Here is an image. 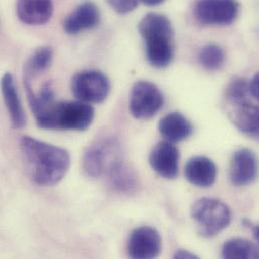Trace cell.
<instances>
[{"mask_svg": "<svg viewBox=\"0 0 259 259\" xmlns=\"http://www.w3.org/2000/svg\"><path fill=\"white\" fill-rule=\"evenodd\" d=\"M34 117L44 130L84 131L91 126L95 110L89 103L80 100L54 101Z\"/></svg>", "mask_w": 259, "mask_h": 259, "instance_id": "3", "label": "cell"}, {"mask_svg": "<svg viewBox=\"0 0 259 259\" xmlns=\"http://www.w3.org/2000/svg\"><path fill=\"white\" fill-rule=\"evenodd\" d=\"M222 256L226 259H256L259 257L258 247L249 240L232 238L223 244Z\"/></svg>", "mask_w": 259, "mask_h": 259, "instance_id": "19", "label": "cell"}, {"mask_svg": "<svg viewBox=\"0 0 259 259\" xmlns=\"http://www.w3.org/2000/svg\"><path fill=\"white\" fill-rule=\"evenodd\" d=\"M54 11L52 0H17L19 20L28 25H40L50 20Z\"/></svg>", "mask_w": 259, "mask_h": 259, "instance_id": "16", "label": "cell"}, {"mask_svg": "<svg viewBox=\"0 0 259 259\" xmlns=\"http://www.w3.org/2000/svg\"><path fill=\"white\" fill-rule=\"evenodd\" d=\"M175 259H197L199 258L196 254L190 252L189 250H185V249H179L176 251L175 255H174Z\"/></svg>", "mask_w": 259, "mask_h": 259, "instance_id": "24", "label": "cell"}, {"mask_svg": "<svg viewBox=\"0 0 259 259\" xmlns=\"http://www.w3.org/2000/svg\"><path fill=\"white\" fill-rule=\"evenodd\" d=\"M249 92H250L251 96L257 101L259 97L258 74H256V75L249 81Z\"/></svg>", "mask_w": 259, "mask_h": 259, "instance_id": "23", "label": "cell"}, {"mask_svg": "<svg viewBox=\"0 0 259 259\" xmlns=\"http://www.w3.org/2000/svg\"><path fill=\"white\" fill-rule=\"evenodd\" d=\"M158 130L160 135L169 142H180L189 138L194 127L190 120L180 112H171L158 123Z\"/></svg>", "mask_w": 259, "mask_h": 259, "instance_id": "17", "label": "cell"}, {"mask_svg": "<svg viewBox=\"0 0 259 259\" xmlns=\"http://www.w3.org/2000/svg\"><path fill=\"white\" fill-rule=\"evenodd\" d=\"M138 30L145 42L148 63L157 69L168 67L175 56L170 20L163 14L147 13L139 21Z\"/></svg>", "mask_w": 259, "mask_h": 259, "instance_id": "2", "label": "cell"}, {"mask_svg": "<svg viewBox=\"0 0 259 259\" xmlns=\"http://www.w3.org/2000/svg\"><path fill=\"white\" fill-rule=\"evenodd\" d=\"M0 88L12 127L14 130L23 128L26 124V116L14 84V79L10 73H5L2 76L0 80Z\"/></svg>", "mask_w": 259, "mask_h": 259, "instance_id": "14", "label": "cell"}, {"mask_svg": "<svg viewBox=\"0 0 259 259\" xmlns=\"http://www.w3.org/2000/svg\"><path fill=\"white\" fill-rule=\"evenodd\" d=\"M163 101L156 85L147 81L136 82L130 93V113L136 119H149L162 108Z\"/></svg>", "mask_w": 259, "mask_h": 259, "instance_id": "7", "label": "cell"}, {"mask_svg": "<svg viewBox=\"0 0 259 259\" xmlns=\"http://www.w3.org/2000/svg\"><path fill=\"white\" fill-rule=\"evenodd\" d=\"M243 224H244L246 227H248L249 229H251V231H252V233H253V236L255 237L256 240H258V226L255 225V224H253L251 221L246 220V219L243 221Z\"/></svg>", "mask_w": 259, "mask_h": 259, "instance_id": "25", "label": "cell"}, {"mask_svg": "<svg viewBox=\"0 0 259 259\" xmlns=\"http://www.w3.org/2000/svg\"><path fill=\"white\" fill-rule=\"evenodd\" d=\"M100 12L95 3L85 1L79 4L64 20V30L68 34H78L99 24Z\"/></svg>", "mask_w": 259, "mask_h": 259, "instance_id": "13", "label": "cell"}, {"mask_svg": "<svg viewBox=\"0 0 259 259\" xmlns=\"http://www.w3.org/2000/svg\"><path fill=\"white\" fill-rule=\"evenodd\" d=\"M180 151L178 147L167 140L158 142L149 154L151 168L160 177L168 180L176 179L179 174Z\"/></svg>", "mask_w": 259, "mask_h": 259, "instance_id": "10", "label": "cell"}, {"mask_svg": "<svg viewBox=\"0 0 259 259\" xmlns=\"http://www.w3.org/2000/svg\"><path fill=\"white\" fill-rule=\"evenodd\" d=\"M185 177L189 183L199 188H209L216 182L217 166L207 156H194L185 166Z\"/></svg>", "mask_w": 259, "mask_h": 259, "instance_id": "15", "label": "cell"}, {"mask_svg": "<svg viewBox=\"0 0 259 259\" xmlns=\"http://www.w3.org/2000/svg\"><path fill=\"white\" fill-rule=\"evenodd\" d=\"M19 146L33 182L42 187L60 183L71 165L70 153L62 147L24 135Z\"/></svg>", "mask_w": 259, "mask_h": 259, "instance_id": "1", "label": "cell"}, {"mask_svg": "<svg viewBox=\"0 0 259 259\" xmlns=\"http://www.w3.org/2000/svg\"><path fill=\"white\" fill-rule=\"evenodd\" d=\"M191 217L199 233L210 238L229 226L232 215L229 207L223 202L213 198H202L192 206Z\"/></svg>", "mask_w": 259, "mask_h": 259, "instance_id": "5", "label": "cell"}, {"mask_svg": "<svg viewBox=\"0 0 259 259\" xmlns=\"http://www.w3.org/2000/svg\"><path fill=\"white\" fill-rule=\"evenodd\" d=\"M225 98L228 104L246 99H254L249 92V81L244 78H235L232 80L226 88Z\"/></svg>", "mask_w": 259, "mask_h": 259, "instance_id": "21", "label": "cell"}, {"mask_svg": "<svg viewBox=\"0 0 259 259\" xmlns=\"http://www.w3.org/2000/svg\"><path fill=\"white\" fill-rule=\"evenodd\" d=\"M229 117L234 125L244 134L257 137L259 133L258 105L254 103L252 99H246L236 103H229Z\"/></svg>", "mask_w": 259, "mask_h": 259, "instance_id": "12", "label": "cell"}, {"mask_svg": "<svg viewBox=\"0 0 259 259\" xmlns=\"http://www.w3.org/2000/svg\"><path fill=\"white\" fill-rule=\"evenodd\" d=\"M123 160L119 141L113 137H105L88 147L83 156V170L91 179L107 178Z\"/></svg>", "mask_w": 259, "mask_h": 259, "instance_id": "4", "label": "cell"}, {"mask_svg": "<svg viewBox=\"0 0 259 259\" xmlns=\"http://www.w3.org/2000/svg\"><path fill=\"white\" fill-rule=\"evenodd\" d=\"M53 61V49L49 46L40 47L28 58L23 67V83L30 84L31 80L49 69Z\"/></svg>", "mask_w": 259, "mask_h": 259, "instance_id": "18", "label": "cell"}, {"mask_svg": "<svg viewBox=\"0 0 259 259\" xmlns=\"http://www.w3.org/2000/svg\"><path fill=\"white\" fill-rule=\"evenodd\" d=\"M107 3L118 13L126 14L136 8L139 0H106Z\"/></svg>", "mask_w": 259, "mask_h": 259, "instance_id": "22", "label": "cell"}, {"mask_svg": "<svg viewBox=\"0 0 259 259\" xmlns=\"http://www.w3.org/2000/svg\"><path fill=\"white\" fill-rule=\"evenodd\" d=\"M140 1L147 6H155L162 3L164 0H140Z\"/></svg>", "mask_w": 259, "mask_h": 259, "instance_id": "26", "label": "cell"}, {"mask_svg": "<svg viewBox=\"0 0 259 259\" xmlns=\"http://www.w3.org/2000/svg\"><path fill=\"white\" fill-rule=\"evenodd\" d=\"M225 59L224 50L216 44L204 46L199 53V62L208 71L220 70L225 63Z\"/></svg>", "mask_w": 259, "mask_h": 259, "instance_id": "20", "label": "cell"}, {"mask_svg": "<svg viewBox=\"0 0 259 259\" xmlns=\"http://www.w3.org/2000/svg\"><path fill=\"white\" fill-rule=\"evenodd\" d=\"M73 95L86 103H101L108 97L111 84L108 77L98 70H85L77 73L71 82Z\"/></svg>", "mask_w": 259, "mask_h": 259, "instance_id": "6", "label": "cell"}, {"mask_svg": "<svg viewBox=\"0 0 259 259\" xmlns=\"http://www.w3.org/2000/svg\"><path fill=\"white\" fill-rule=\"evenodd\" d=\"M239 12L236 0H199L195 6L197 19L204 24L227 25L232 23Z\"/></svg>", "mask_w": 259, "mask_h": 259, "instance_id": "8", "label": "cell"}, {"mask_svg": "<svg viewBox=\"0 0 259 259\" xmlns=\"http://www.w3.org/2000/svg\"><path fill=\"white\" fill-rule=\"evenodd\" d=\"M128 255L133 259L156 258L161 252V237L159 232L149 226H141L130 234Z\"/></svg>", "mask_w": 259, "mask_h": 259, "instance_id": "9", "label": "cell"}, {"mask_svg": "<svg viewBox=\"0 0 259 259\" xmlns=\"http://www.w3.org/2000/svg\"><path fill=\"white\" fill-rule=\"evenodd\" d=\"M257 177V158L255 153L248 148L236 150L231 158L229 178L236 187L247 186Z\"/></svg>", "mask_w": 259, "mask_h": 259, "instance_id": "11", "label": "cell"}]
</instances>
